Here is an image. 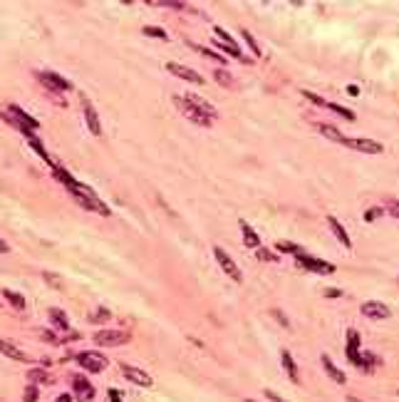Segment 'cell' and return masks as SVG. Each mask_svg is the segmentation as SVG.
Instances as JSON below:
<instances>
[{"mask_svg":"<svg viewBox=\"0 0 399 402\" xmlns=\"http://www.w3.org/2000/svg\"><path fill=\"white\" fill-rule=\"evenodd\" d=\"M3 298H5L15 311H23V308H25V298H23L20 293H15V290H3Z\"/></svg>","mask_w":399,"mask_h":402,"instance_id":"cell-24","label":"cell"},{"mask_svg":"<svg viewBox=\"0 0 399 402\" xmlns=\"http://www.w3.org/2000/svg\"><path fill=\"white\" fill-rule=\"evenodd\" d=\"M327 110H332L335 115H340V117H345V119H355V112H350L347 107H340V105H335V102H327Z\"/></svg>","mask_w":399,"mask_h":402,"instance_id":"cell-29","label":"cell"},{"mask_svg":"<svg viewBox=\"0 0 399 402\" xmlns=\"http://www.w3.org/2000/svg\"><path fill=\"white\" fill-rule=\"evenodd\" d=\"M246 402H256V400H246Z\"/></svg>","mask_w":399,"mask_h":402,"instance_id":"cell-48","label":"cell"},{"mask_svg":"<svg viewBox=\"0 0 399 402\" xmlns=\"http://www.w3.org/2000/svg\"><path fill=\"white\" fill-rule=\"evenodd\" d=\"M275 251H278V254H293V256H295L300 248H298L295 243H290V241H278V243H275Z\"/></svg>","mask_w":399,"mask_h":402,"instance_id":"cell-30","label":"cell"},{"mask_svg":"<svg viewBox=\"0 0 399 402\" xmlns=\"http://www.w3.org/2000/svg\"><path fill=\"white\" fill-rule=\"evenodd\" d=\"M362 316L370 320H384L392 316V311H389V306H384L379 300H367V303H362Z\"/></svg>","mask_w":399,"mask_h":402,"instance_id":"cell-9","label":"cell"},{"mask_svg":"<svg viewBox=\"0 0 399 402\" xmlns=\"http://www.w3.org/2000/svg\"><path fill=\"white\" fill-rule=\"evenodd\" d=\"M109 400H112V402H122L124 397H122V392H119V390H109Z\"/></svg>","mask_w":399,"mask_h":402,"instance_id":"cell-41","label":"cell"},{"mask_svg":"<svg viewBox=\"0 0 399 402\" xmlns=\"http://www.w3.org/2000/svg\"><path fill=\"white\" fill-rule=\"evenodd\" d=\"M77 363L82 365V370L87 373H102L104 368H107V358L102 355V353H94V350H85V353H80L77 355Z\"/></svg>","mask_w":399,"mask_h":402,"instance_id":"cell-3","label":"cell"},{"mask_svg":"<svg viewBox=\"0 0 399 402\" xmlns=\"http://www.w3.org/2000/svg\"><path fill=\"white\" fill-rule=\"evenodd\" d=\"M213 77H216L218 85H223L226 89H233V87H236V80H233V75L228 72L226 67H216V70H213Z\"/></svg>","mask_w":399,"mask_h":402,"instance_id":"cell-23","label":"cell"},{"mask_svg":"<svg viewBox=\"0 0 399 402\" xmlns=\"http://www.w3.org/2000/svg\"><path fill=\"white\" fill-rule=\"evenodd\" d=\"M320 363H322L325 373L330 375V380H335L337 385H345V382H347V377H345V373H342L340 368H337V365L332 363V358H330V355H322V358H320Z\"/></svg>","mask_w":399,"mask_h":402,"instance_id":"cell-16","label":"cell"},{"mask_svg":"<svg viewBox=\"0 0 399 402\" xmlns=\"http://www.w3.org/2000/svg\"><path fill=\"white\" fill-rule=\"evenodd\" d=\"M37 77L45 82L47 89H52V92H67V89H72V85H70L65 77H60L57 72H37Z\"/></svg>","mask_w":399,"mask_h":402,"instance_id":"cell-11","label":"cell"},{"mask_svg":"<svg viewBox=\"0 0 399 402\" xmlns=\"http://www.w3.org/2000/svg\"><path fill=\"white\" fill-rule=\"evenodd\" d=\"M347 400H350V402H360V400H357V397H347Z\"/></svg>","mask_w":399,"mask_h":402,"instance_id":"cell-47","label":"cell"},{"mask_svg":"<svg viewBox=\"0 0 399 402\" xmlns=\"http://www.w3.org/2000/svg\"><path fill=\"white\" fill-rule=\"evenodd\" d=\"M238 226H241V233H243V246H248L251 251H258V248H260V236L251 229V224H248V221H241Z\"/></svg>","mask_w":399,"mask_h":402,"instance_id":"cell-15","label":"cell"},{"mask_svg":"<svg viewBox=\"0 0 399 402\" xmlns=\"http://www.w3.org/2000/svg\"><path fill=\"white\" fill-rule=\"evenodd\" d=\"M256 256H258L260 261H268V263H275V261H280V256H275L273 251H265V248H258Z\"/></svg>","mask_w":399,"mask_h":402,"instance_id":"cell-35","label":"cell"},{"mask_svg":"<svg viewBox=\"0 0 399 402\" xmlns=\"http://www.w3.org/2000/svg\"><path fill=\"white\" fill-rule=\"evenodd\" d=\"M50 323H52V328H57V330H70V320H67V316L60 311V308H50Z\"/></svg>","mask_w":399,"mask_h":402,"instance_id":"cell-22","label":"cell"},{"mask_svg":"<svg viewBox=\"0 0 399 402\" xmlns=\"http://www.w3.org/2000/svg\"><path fill=\"white\" fill-rule=\"evenodd\" d=\"M295 261H298V266H303V268H308V271H313V273H322V276L335 273V266H332L330 261L313 259V256H308V254H303V251L295 254Z\"/></svg>","mask_w":399,"mask_h":402,"instance_id":"cell-2","label":"cell"},{"mask_svg":"<svg viewBox=\"0 0 399 402\" xmlns=\"http://www.w3.org/2000/svg\"><path fill=\"white\" fill-rule=\"evenodd\" d=\"M166 70H169L174 77H179V80H186V82H191V85H203V77H201L196 70H191V67H184V65H179V62H166Z\"/></svg>","mask_w":399,"mask_h":402,"instance_id":"cell-8","label":"cell"},{"mask_svg":"<svg viewBox=\"0 0 399 402\" xmlns=\"http://www.w3.org/2000/svg\"><path fill=\"white\" fill-rule=\"evenodd\" d=\"M213 256H216V261L221 263V268H223V273H226L231 281H236V283H241L243 281V276H241V268L236 266V261L228 256L226 251L221 248V246H213Z\"/></svg>","mask_w":399,"mask_h":402,"instance_id":"cell-5","label":"cell"},{"mask_svg":"<svg viewBox=\"0 0 399 402\" xmlns=\"http://www.w3.org/2000/svg\"><path fill=\"white\" fill-rule=\"evenodd\" d=\"M55 402H72V395H67V392H65V395H60Z\"/></svg>","mask_w":399,"mask_h":402,"instance_id":"cell-45","label":"cell"},{"mask_svg":"<svg viewBox=\"0 0 399 402\" xmlns=\"http://www.w3.org/2000/svg\"><path fill=\"white\" fill-rule=\"evenodd\" d=\"M265 395H268V400H273V402H283V400H280V395H275V392H270V390H268Z\"/></svg>","mask_w":399,"mask_h":402,"instance_id":"cell-44","label":"cell"},{"mask_svg":"<svg viewBox=\"0 0 399 402\" xmlns=\"http://www.w3.org/2000/svg\"><path fill=\"white\" fill-rule=\"evenodd\" d=\"M213 35H216V40H218V42L231 45V47H238V45H236V40H233V37H231V35H228L223 28H213Z\"/></svg>","mask_w":399,"mask_h":402,"instance_id":"cell-28","label":"cell"},{"mask_svg":"<svg viewBox=\"0 0 399 402\" xmlns=\"http://www.w3.org/2000/svg\"><path fill=\"white\" fill-rule=\"evenodd\" d=\"M270 313H273V318H275V320H278V323H280L283 328H290V323H288V318H285V313H280L278 308H273Z\"/></svg>","mask_w":399,"mask_h":402,"instance_id":"cell-37","label":"cell"},{"mask_svg":"<svg viewBox=\"0 0 399 402\" xmlns=\"http://www.w3.org/2000/svg\"><path fill=\"white\" fill-rule=\"evenodd\" d=\"M303 97H305V99H310V102H313V105H317V107H327V102H325V99H322L320 94H315V92H308V89H303Z\"/></svg>","mask_w":399,"mask_h":402,"instance_id":"cell-34","label":"cell"},{"mask_svg":"<svg viewBox=\"0 0 399 402\" xmlns=\"http://www.w3.org/2000/svg\"><path fill=\"white\" fill-rule=\"evenodd\" d=\"M144 35H149V37H161V40H166V30L156 28V25H146V28H142Z\"/></svg>","mask_w":399,"mask_h":402,"instance_id":"cell-32","label":"cell"},{"mask_svg":"<svg viewBox=\"0 0 399 402\" xmlns=\"http://www.w3.org/2000/svg\"><path fill=\"white\" fill-rule=\"evenodd\" d=\"M8 251H10V246H8V243L0 238V254H8Z\"/></svg>","mask_w":399,"mask_h":402,"instance_id":"cell-46","label":"cell"},{"mask_svg":"<svg viewBox=\"0 0 399 402\" xmlns=\"http://www.w3.org/2000/svg\"><path fill=\"white\" fill-rule=\"evenodd\" d=\"M0 353L3 355H8V358H13V360H23V363H28V353H23L20 347L15 343H10V340H0Z\"/></svg>","mask_w":399,"mask_h":402,"instance_id":"cell-18","label":"cell"},{"mask_svg":"<svg viewBox=\"0 0 399 402\" xmlns=\"http://www.w3.org/2000/svg\"><path fill=\"white\" fill-rule=\"evenodd\" d=\"M174 107L186 117V119H191L194 124H199V127H211V122H213V119H208V117L203 115L201 110H196L186 97H174Z\"/></svg>","mask_w":399,"mask_h":402,"instance_id":"cell-1","label":"cell"},{"mask_svg":"<svg viewBox=\"0 0 399 402\" xmlns=\"http://www.w3.org/2000/svg\"><path fill=\"white\" fill-rule=\"evenodd\" d=\"M28 380L32 385H50V382H52V377H50V373H47L45 368H32V370H28Z\"/></svg>","mask_w":399,"mask_h":402,"instance_id":"cell-21","label":"cell"},{"mask_svg":"<svg viewBox=\"0 0 399 402\" xmlns=\"http://www.w3.org/2000/svg\"><path fill=\"white\" fill-rule=\"evenodd\" d=\"M119 370H122V375H124L129 382H134V385H142V387H151V385H154L151 375L144 373L142 368H134V365H127V363H122V365H119Z\"/></svg>","mask_w":399,"mask_h":402,"instance_id":"cell-7","label":"cell"},{"mask_svg":"<svg viewBox=\"0 0 399 402\" xmlns=\"http://www.w3.org/2000/svg\"><path fill=\"white\" fill-rule=\"evenodd\" d=\"M8 115L13 117V119H15V122H18L20 127L30 129V132H35V129L40 127V124H37V119H35V117H30L28 112H23V110H20L18 105H8Z\"/></svg>","mask_w":399,"mask_h":402,"instance_id":"cell-12","label":"cell"},{"mask_svg":"<svg viewBox=\"0 0 399 402\" xmlns=\"http://www.w3.org/2000/svg\"><path fill=\"white\" fill-rule=\"evenodd\" d=\"M345 146L355 149V152H362V154H382L384 146L374 139H365V137H347L345 139Z\"/></svg>","mask_w":399,"mask_h":402,"instance_id":"cell-6","label":"cell"},{"mask_svg":"<svg viewBox=\"0 0 399 402\" xmlns=\"http://www.w3.org/2000/svg\"><path fill=\"white\" fill-rule=\"evenodd\" d=\"M196 53H201V55H206L208 60H216V62H221V67H226V58L221 55V53H213V50H208V47H199V45H191Z\"/></svg>","mask_w":399,"mask_h":402,"instance_id":"cell-27","label":"cell"},{"mask_svg":"<svg viewBox=\"0 0 399 402\" xmlns=\"http://www.w3.org/2000/svg\"><path fill=\"white\" fill-rule=\"evenodd\" d=\"M82 112H85V122H87V127H89V132L94 137H99L102 134V122H99V117L94 112V107L89 105V99H82Z\"/></svg>","mask_w":399,"mask_h":402,"instance_id":"cell-13","label":"cell"},{"mask_svg":"<svg viewBox=\"0 0 399 402\" xmlns=\"http://www.w3.org/2000/svg\"><path fill=\"white\" fill-rule=\"evenodd\" d=\"M389 214L394 219H399V201H389Z\"/></svg>","mask_w":399,"mask_h":402,"instance_id":"cell-39","label":"cell"},{"mask_svg":"<svg viewBox=\"0 0 399 402\" xmlns=\"http://www.w3.org/2000/svg\"><path fill=\"white\" fill-rule=\"evenodd\" d=\"M317 132L322 134V137H327V139H332V142H337V144H345V134H342L337 127H332V124H317Z\"/></svg>","mask_w":399,"mask_h":402,"instance_id":"cell-20","label":"cell"},{"mask_svg":"<svg viewBox=\"0 0 399 402\" xmlns=\"http://www.w3.org/2000/svg\"><path fill=\"white\" fill-rule=\"evenodd\" d=\"M280 360H283V368H285V373H288V377H290V382H300V373H298V365H295L293 355H290L288 350H283V353H280Z\"/></svg>","mask_w":399,"mask_h":402,"instance_id":"cell-19","label":"cell"},{"mask_svg":"<svg viewBox=\"0 0 399 402\" xmlns=\"http://www.w3.org/2000/svg\"><path fill=\"white\" fill-rule=\"evenodd\" d=\"M325 298H340V290H337V288H327V290H325Z\"/></svg>","mask_w":399,"mask_h":402,"instance_id":"cell-42","label":"cell"},{"mask_svg":"<svg viewBox=\"0 0 399 402\" xmlns=\"http://www.w3.org/2000/svg\"><path fill=\"white\" fill-rule=\"evenodd\" d=\"M327 224H330V229H332V233H335V238L340 241L345 248H352V241H350V236H347V231H345V226L340 224V219L337 216H327Z\"/></svg>","mask_w":399,"mask_h":402,"instance_id":"cell-17","label":"cell"},{"mask_svg":"<svg viewBox=\"0 0 399 402\" xmlns=\"http://www.w3.org/2000/svg\"><path fill=\"white\" fill-rule=\"evenodd\" d=\"M72 395L80 402H89L94 397V387H92L89 380H85L82 375H77V377H72Z\"/></svg>","mask_w":399,"mask_h":402,"instance_id":"cell-10","label":"cell"},{"mask_svg":"<svg viewBox=\"0 0 399 402\" xmlns=\"http://www.w3.org/2000/svg\"><path fill=\"white\" fill-rule=\"evenodd\" d=\"M382 211H384V209H382V206H372L370 211H367V214H365V221H374V219H379V216H382Z\"/></svg>","mask_w":399,"mask_h":402,"instance_id":"cell-36","label":"cell"},{"mask_svg":"<svg viewBox=\"0 0 399 402\" xmlns=\"http://www.w3.org/2000/svg\"><path fill=\"white\" fill-rule=\"evenodd\" d=\"M92 320H109V311H107V308H99V311L92 316Z\"/></svg>","mask_w":399,"mask_h":402,"instance_id":"cell-38","label":"cell"},{"mask_svg":"<svg viewBox=\"0 0 399 402\" xmlns=\"http://www.w3.org/2000/svg\"><path fill=\"white\" fill-rule=\"evenodd\" d=\"M129 340H132V335L127 330H97L94 333V343L107 345V347H119V345H127Z\"/></svg>","mask_w":399,"mask_h":402,"instance_id":"cell-4","label":"cell"},{"mask_svg":"<svg viewBox=\"0 0 399 402\" xmlns=\"http://www.w3.org/2000/svg\"><path fill=\"white\" fill-rule=\"evenodd\" d=\"M186 99H189V102H191V105H194L196 110H201V112L208 117V119H216V117H218V110H216V107H213V105H211L208 99H203L201 94H194V92H189V94H186Z\"/></svg>","mask_w":399,"mask_h":402,"instance_id":"cell-14","label":"cell"},{"mask_svg":"<svg viewBox=\"0 0 399 402\" xmlns=\"http://www.w3.org/2000/svg\"><path fill=\"white\" fill-rule=\"evenodd\" d=\"M42 338H45V340H50V343H57V335L52 333V330H42Z\"/></svg>","mask_w":399,"mask_h":402,"instance_id":"cell-40","label":"cell"},{"mask_svg":"<svg viewBox=\"0 0 399 402\" xmlns=\"http://www.w3.org/2000/svg\"><path fill=\"white\" fill-rule=\"evenodd\" d=\"M37 397H40V390H37V385L30 382L25 387V392H23V402H37Z\"/></svg>","mask_w":399,"mask_h":402,"instance_id":"cell-31","label":"cell"},{"mask_svg":"<svg viewBox=\"0 0 399 402\" xmlns=\"http://www.w3.org/2000/svg\"><path fill=\"white\" fill-rule=\"evenodd\" d=\"M241 37L246 40V45L251 47V53H253L256 58H260V55H263V50H260V45H258V42H256V37H253V35L248 32V30H241Z\"/></svg>","mask_w":399,"mask_h":402,"instance_id":"cell-25","label":"cell"},{"mask_svg":"<svg viewBox=\"0 0 399 402\" xmlns=\"http://www.w3.org/2000/svg\"><path fill=\"white\" fill-rule=\"evenodd\" d=\"M28 142H30V146H32V152H35V154H40V157H42L47 164H52V162H50V157H47V152H45V146H42V142H40L35 134H30Z\"/></svg>","mask_w":399,"mask_h":402,"instance_id":"cell-26","label":"cell"},{"mask_svg":"<svg viewBox=\"0 0 399 402\" xmlns=\"http://www.w3.org/2000/svg\"><path fill=\"white\" fill-rule=\"evenodd\" d=\"M347 94H350V97H357V94H360V87H357V85H347Z\"/></svg>","mask_w":399,"mask_h":402,"instance_id":"cell-43","label":"cell"},{"mask_svg":"<svg viewBox=\"0 0 399 402\" xmlns=\"http://www.w3.org/2000/svg\"><path fill=\"white\" fill-rule=\"evenodd\" d=\"M42 278H45V281L50 283V288H55V290H60V288H62V278H60L57 273H50V271H45V273H42Z\"/></svg>","mask_w":399,"mask_h":402,"instance_id":"cell-33","label":"cell"}]
</instances>
